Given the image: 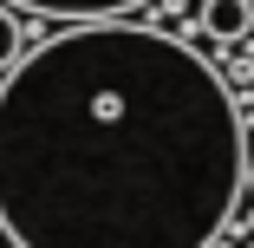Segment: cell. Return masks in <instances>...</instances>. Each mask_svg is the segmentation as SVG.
Returning <instances> with one entry per match:
<instances>
[{
	"label": "cell",
	"instance_id": "obj_1",
	"mask_svg": "<svg viewBox=\"0 0 254 248\" xmlns=\"http://www.w3.org/2000/svg\"><path fill=\"white\" fill-rule=\"evenodd\" d=\"M7 72L0 248H254V105L209 46L72 26Z\"/></svg>",
	"mask_w": 254,
	"mask_h": 248
},
{
	"label": "cell",
	"instance_id": "obj_2",
	"mask_svg": "<svg viewBox=\"0 0 254 248\" xmlns=\"http://www.w3.org/2000/svg\"><path fill=\"white\" fill-rule=\"evenodd\" d=\"M13 20L20 13H46V20H72V26H85V20H124V13H137V7H163V0H0ZM189 7L202 13V0H189ZM209 39V33H202Z\"/></svg>",
	"mask_w": 254,
	"mask_h": 248
},
{
	"label": "cell",
	"instance_id": "obj_3",
	"mask_svg": "<svg viewBox=\"0 0 254 248\" xmlns=\"http://www.w3.org/2000/svg\"><path fill=\"white\" fill-rule=\"evenodd\" d=\"M248 196H254V157H248Z\"/></svg>",
	"mask_w": 254,
	"mask_h": 248
}]
</instances>
